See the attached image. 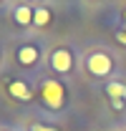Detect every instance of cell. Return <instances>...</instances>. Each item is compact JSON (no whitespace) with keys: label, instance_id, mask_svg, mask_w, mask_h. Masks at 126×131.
<instances>
[{"label":"cell","instance_id":"5bb4252c","mask_svg":"<svg viewBox=\"0 0 126 131\" xmlns=\"http://www.w3.org/2000/svg\"><path fill=\"white\" fill-rule=\"evenodd\" d=\"M0 3H3V0H0Z\"/></svg>","mask_w":126,"mask_h":131},{"label":"cell","instance_id":"3957f363","mask_svg":"<svg viewBox=\"0 0 126 131\" xmlns=\"http://www.w3.org/2000/svg\"><path fill=\"white\" fill-rule=\"evenodd\" d=\"M48 66H50V71L53 73H71L73 71V66H76V58H73V50L66 48V46H58V48L50 50V56H48Z\"/></svg>","mask_w":126,"mask_h":131},{"label":"cell","instance_id":"6da1fadb","mask_svg":"<svg viewBox=\"0 0 126 131\" xmlns=\"http://www.w3.org/2000/svg\"><path fill=\"white\" fill-rule=\"evenodd\" d=\"M38 96H40V103L48 111H61V108H66V101H68L66 86L56 78H43L40 88H38Z\"/></svg>","mask_w":126,"mask_h":131},{"label":"cell","instance_id":"9c48e42d","mask_svg":"<svg viewBox=\"0 0 126 131\" xmlns=\"http://www.w3.org/2000/svg\"><path fill=\"white\" fill-rule=\"evenodd\" d=\"M30 131H61L58 126H53V124H33Z\"/></svg>","mask_w":126,"mask_h":131},{"label":"cell","instance_id":"8992f818","mask_svg":"<svg viewBox=\"0 0 126 131\" xmlns=\"http://www.w3.org/2000/svg\"><path fill=\"white\" fill-rule=\"evenodd\" d=\"M8 93L15 98V101H20V103H28L33 98L28 83H23V81H8Z\"/></svg>","mask_w":126,"mask_h":131},{"label":"cell","instance_id":"7c38bea8","mask_svg":"<svg viewBox=\"0 0 126 131\" xmlns=\"http://www.w3.org/2000/svg\"><path fill=\"white\" fill-rule=\"evenodd\" d=\"M28 3H40V0H28Z\"/></svg>","mask_w":126,"mask_h":131},{"label":"cell","instance_id":"ba28073f","mask_svg":"<svg viewBox=\"0 0 126 131\" xmlns=\"http://www.w3.org/2000/svg\"><path fill=\"white\" fill-rule=\"evenodd\" d=\"M106 96H109V98H121V101H126V83H121V81H109V83H106Z\"/></svg>","mask_w":126,"mask_h":131},{"label":"cell","instance_id":"52a82bcc","mask_svg":"<svg viewBox=\"0 0 126 131\" xmlns=\"http://www.w3.org/2000/svg\"><path fill=\"white\" fill-rule=\"evenodd\" d=\"M50 18H53V13H50L48 8H43V5H38L35 13H33V25H35V28H46L48 23H50Z\"/></svg>","mask_w":126,"mask_h":131},{"label":"cell","instance_id":"30bf717a","mask_svg":"<svg viewBox=\"0 0 126 131\" xmlns=\"http://www.w3.org/2000/svg\"><path fill=\"white\" fill-rule=\"evenodd\" d=\"M111 106H113V111H124L126 101H121V98H111Z\"/></svg>","mask_w":126,"mask_h":131},{"label":"cell","instance_id":"8fae6325","mask_svg":"<svg viewBox=\"0 0 126 131\" xmlns=\"http://www.w3.org/2000/svg\"><path fill=\"white\" fill-rule=\"evenodd\" d=\"M116 40H119L121 46H126V30H119V33H116Z\"/></svg>","mask_w":126,"mask_h":131},{"label":"cell","instance_id":"7a4b0ae2","mask_svg":"<svg viewBox=\"0 0 126 131\" xmlns=\"http://www.w3.org/2000/svg\"><path fill=\"white\" fill-rule=\"evenodd\" d=\"M83 66H86L88 76H93V78H106V76L113 73V58L106 50H91L86 56V63Z\"/></svg>","mask_w":126,"mask_h":131},{"label":"cell","instance_id":"277c9868","mask_svg":"<svg viewBox=\"0 0 126 131\" xmlns=\"http://www.w3.org/2000/svg\"><path fill=\"white\" fill-rule=\"evenodd\" d=\"M15 61H18V66H23V68H33V66L40 61V48H38V43H23V46H18L15 48Z\"/></svg>","mask_w":126,"mask_h":131},{"label":"cell","instance_id":"5b68a950","mask_svg":"<svg viewBox=\"0 0 126 131\" xmlns=\"http://www.w3.org/2000/svg\"><path fill=\"white\" fill-rule=\"evenodd\" d=\"M33 13H35V8H30L28 3H18L13 8V23L20 28H28V25H33Z\"/></svg>","mask_w":126,"mask_h":131},{"label":"cell","instance_id":"4fadbf2b","mask_svg":"<svg viewBox=\"0 0 126 131\" xmlns=\"http://www.w3.org/2000/svg\"><path fill=\"white\" fill-rule=\"evenodd\" d=\"M124 23H126V10H124Z\"/></svg>","mask_w":126,"mask_h":131}]
</instances>
